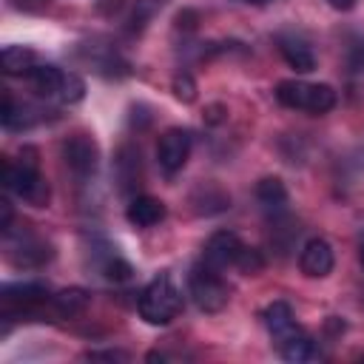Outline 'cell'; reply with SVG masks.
<instances>
[{
  "mask_svg": "<svg viewBox=\"0 0 364 364\" xmlns=\"http://www.w3.org/2000/svg\"><path fill=\"white\" fill-rule=\"evenodd\" d=\"M136 310H139V316H142L148 324H154V327L171 324V321L179 316V310H182V293H179L173 276H171V273L154 276V279L145 284V290L139 293Z\"/></svg>",
  "mask_w": 364,
  "mask_h": 364,
  "instance_id": "6da1fadb",
  "label": "cell"
},
{
  "mask_svg": "<svg viewBox=\"0 0 364 364\" xmlns=\"http://www.w3.org/2000/svg\"><path fill=\"white\" fill-rule=\"evenodd\" d=\"M276 100L284 108H299V111H310V114H327L336 105V91L327 82L282 80L276 85Z\"/></svg>",
  "mask_w": 364,
  "mask_h": 364,
  "instance_id": "7a4b0ae2",
  "label": "cell"
},
{
  "mask_svg": "<svg viewBox=\"0 0 364 364\" xmlns=\"http://www.w3.org/2000/svg\"><path fill=\"white\" fill-rule=\"evenodd\" d=\"M188 290H191V299L193 304L202 310V313H219L225 304H228V284L222 282L219 270L199 262L191 267L188 273Z\"/></svg>",
  "mask_w": 364,
  "mask_h": 364,
  "instance_id": "3957f363",
  "label": "cell"
},
{
  "mask_svg": "<svg viewBox=\"0 0 364 364\" xmlns=\"http://www.w3.org/2000/svg\"><path fill=\"white\" fill-rule=\"evenodd\" d=\"M191 156V134L185 128H168L156 142V162L165 173H176L185 168Z\"/></svg>",
  "mask_w": 364,
  "mask_h": 364,
  "instance_id": "277c9868",
  "label": "cell"
},
{
  "mask_svg": "<svg viewBox=\"0 0 364 364\" xmlns=\"http://www.w3.org/2000/svg\"><path fill=\"white\" fill-rule=\"evenodd\" d=\"M63 159L77 176H91L100 165V148L88 134H74L63 142Z\"/></svg>",
  "mask_w": 364,
  "mask_h": 364,
  "instance_id": "5b68a950",
  "label": "cell"
},
{
  "mask_svg": "<svg viewBox=\"0 0 364 364\" xmlns=\"http://www.w3.org/2000/svg\"><path fill=\"white\" fill-rule=\"evenodd\" d=\"M333 264H336V256H333V247H330L327 239L313 236V239L304 242V247H301V253H299V267H301L304 276H310V279H324V276H330Z\"/></svg>",
  "mask_w": 364,
  "mask_h": 364,
  "instance_id": "8992f818",
  "label": "cell"
},
{
  "mask_svg": "<svg viewBox=\"0 0 364 364\" xmlns=\"http://www.w3.org/2000/svg\"><path fill=\"white\" fill-rule=\"evenodd\" d=\"M239 250H242V239H239L236 233H230V230H216V233L205 242L202 262L210 264V267H216V270H222V267H228V264L236 262Z\"/></svg>",
  "mask_w": 364,
  "mask_h": 364,
  "instance_id": "52a82bcc",
  "label": "cell"
},
{
  "mask_svg": "<svg viewBox=\"0 0 364 364\" xmlns=\"http://www.w3.org/2000/svg\"><path fill=\"white\" fill-rule=\"evenodd\" d=\"M273 344H276L279 355L287 358V361H307V358L316 355V341L299 324H290L287 330L276 333L273 336Z\"/></svg>",
  "mask_w": 364,
  "mask_h": 364,
  "instance_id": "ba28073f",
  "label": "cell"
},
{
  "mask_svg": "<svg viewBox=\"0 0 364 364\" xmlns=\"http://www.w3.org/2000/svg\"><path fill=\"white\" fill-rule=\"evenodd\" d=\"M125 216L134 228H154L165 219V202L156 199V196H148V193L134 196L125 208Z\"/></svg>",
  "mask_w": 364,
  "mask_h": 364,
  "instance_id": "9c48e42d",
  "label": "cell"
},
{
  "mask_svg": "<svg viewBox=\"0 0 364 364\" xmlns=\"http://www.w3.org/2000/svg\"><path fill=\"white\" fill-rule=\"evenodd\" d=\"M279 51H282L284 63L299 74H310L316 68V57H313L310 46L296 37H279Z\"/></svg>",
  "mask_w": 364,
  "mask_h": 364,
  "instance_id": "30bf717a",
  "label": "cell"
},
{
  "mask_svg": "<svg viewBox=\"0 0 364 364\" xmlns=\"http://www.w3.org/2000/svg\"><path fill=\"white\" fill-rule=\"evenodd\" d=\"M26 77H28L31 88H34L40 97H60V88H63V80H65V74H63L57 65H48V63L34 65Z\"/></svg>",
  "mask_w": 364,
  "mask_h": 364,
  "instance_id": "8fae6325",
  "label": "cell"
},
{
  "mask_svg": "<svg viewBox=\"0 0 364 364\" xmlns=\"http://www.w3.org/2000/svg\"><path fill=\"white\" fill-rule=\"evenodd\" d=\"M48 299V287L43 282H14V284H3V301H14V304H37Z\"/></svg>",
  "mask_w": 364,
  "mask_h": 364,
  "instance_id": "7c38bea8",
  "label": "cell"
},
{
  "mask_svg": "<svg viewBox=\"0 0 364 364\" xmlns=\"http://www.w3.org/2000/svg\"><path fill=\"white\" fill-rule=\"evenodd\" d=\"M191 202L196 205V213H205V216H210V213H219V210H225V208L230 205V196H228V193H222L216 185L205 182V185H199V188L193 191Z\"/></svg>",
  "mask_w": 364,
  "mask_h": 364,
  "instance_id": "4fadbf2b",
  "label": "cell"
},
{
  "mask_svg": "<svg viewBox=\"0 0 364 364\" xmlns=\"http://www.w3.org/2000/svg\"><path fill=\"white\" fill-rule=\"evenodd\" d=\"M0 60H3V71L9 77H20L34 68V51L26 46H6Z\"/></svg>",
  "mask_w": 364,
  "mask_h": 364,
  "instance_id": "5bb4252c",
  "label": "cell"
},
{
  "mask_svg": "<svg viewBox=\"0 0 364 364\" xmlns=\"http://www.w3.org/2000/svg\"><path fill=\"white\" fill-rule=\"evenodd\" d=\"M114 168H117V176H119V185L122 191H128L134 182H139V154L128 145L119 148L117 159H114Z\"/></svg>",
  "mask_w": 364,
  "mask_h": 364,
  "instance_id": "9a60e30c",
  "label": "cell"
},
{
  "mask_svg": "<svg viewBox=\"0 0 364 364\" xmlns=\"http://www.w3.org/2000/svg\"><path fill=\"white\" fill-rule=\"evenodd\" d=\"M256 199L267 208H279V205L287 202V188L279 176H264V179L256 182Z\"/></svg>",
  "mask_w": 364,
  "mask_h": 364,
  "instance_id": "2e32d148",
  "label": "cell"
},
{
  "mask_svg": "<svg viewBox=\"0 0 364 364\" xmlns=\"http://www.w3.org/2000/svg\"><path fill=\"white\" fill-rule=\"evenodd\" d=\"M54 307L60 316H77L88 307V293L82 287H65L54 296Z\"/></svg>",
  "mask_w": 364,
  "mask_h": 364,
  "instance_id": "e0dca14e",
  "label": "cell"
},
{
  "mask_svg": "<svg viewBox=\"0 0 364 364\" xmlns=\"http://www.w3.org/2000/svg\"><path fill=\"white\" fill-rule=\"evenodd\" d=\"M262 318H264V327L270 330V336H276V333L287 330L290 324H296L293 310H290V304H287V301H270V304L264 307Z\"/></svg>",
  "mask_w": 364,
  "mask_h": 364,
  "instance_id": "ac0fdd59",
  "label": "cell"
},
{
  "mask_svg": "<svg viewBox=\"0 0 364 364\" xmlns=\"http://www.w3.org/2000/svg\"><path fill=\"white\" fill-rule=\"evenodd\" d=\"M31 125V117H28V108L20 105L11 100V94H6V102H3V128L14 131V128H28Z\"/></svg>",
  "mask_w": 364,
  "mask_h": 364,
  "instance_id": "d6986e66",
  "label": "cell"
},
{
  "mask_svg": "<svg viewBox=\"0 0 364 364\" xmlns=\"http://www.w3.org/2000/svg\"><path fill=\"white\" fill-rule=\"evenodd\" d=\"M233 267H236L239 273H245V276H256V273H262V270H264V259H262V253H259V250H253V247L242 245V250H239V256H236Z\"/></svg>",
  "mask_w": 364,
  "mask_h": 364,
  "instance_id": "ffe728a7",
  "label": "cell"
},
{
  "mask_svg": "<svg viewBox=\"0 0 364 364\" xmlns=\"http://www.w3.org/2000/svg\"><path fill=\"white\" fill-rule=\"evenodd\" d=\"M171 91H173V97H176L179 102L191 105V102L196 100V80H193L188 71H179V74L173 77V82H171Z\"/></svg>",
  "mask_w": 364,
  "mask_h": 364,
  "instance_id": "44dd1931",
  "label": "cell"
},
{
  "mask_svg": "<svg viewBox=\"0 0 364 364\" xmlns=\"http://www.w3.org/2000/svg\"><path fill=\"white\" fill-rule=\"evenodd\" d=\"M82 97H85V82H82V77H77V74H65L63 88H60V102L74 105V102H80Z\"/></svg>",
  "mask_w": 364,
  "mask_h": 364,
  "instance_id": "7402d4cb",
  "label": "cell"
},
{
  "mask_svg": "<svg viewBox=\"0 0 364 364\" xmlns=\"http://www.w3.org/2000/svg\"><path fill=\"white\" fill-rule=\"evenodd\" d=\"M23 199H26L28 205H34V208H46L48 199H51V188H48V182H46L43 176H37V179L28 185V191L23 193Z\"/></svg>",
  "mask_w": 364,
  "mask_h": 364,
  "instance_id": "603a6c76",
  "label": "cell"
},
{
  "mask_svg": "<svg viewBox=\"0 0 364 364\" xmlns=\"http://www.w3.org/2000/svg\"><path fill=\"white\" fill-rule=\"evenodd\" d=\"M165 0H136L134 3V14H131V26H145V20H151Z\"/></svg>",
  "mask_w": 364,
  "mask_h": 364,
  "instance_id": "cb8c5ba5",
  "label": "cell"
},
{
  "mask_svg": "<svg viewBox=\"0 0 364 364\" xmlns=\"http://www.w3.org/2000/svg\"><path fill=\"white\" fill-rule=\"evenodd\" d=\"M105 276L111 279V282H128L131 276H134V267L125 262V259H108V264H105Z\"/></svg>",
  "mask_w": 364,
  "mask_h": 364,
  "instance_id": "d4e9b609",
  "label": "cell"
},
{
  "mask_svg": "<svg viewBox=\"0 0 364 364\" xmlns=\"http://www.w3.org/2000/svg\"><path fill=\"white\" fill-rule=\"evenodd\" d=\"M85 358L88 361H128L131 355L125 350H91L85 353Z\"/></svg>",
  "mask_w": 364,
  "mask_h": 364,
  "instance_id": "484cf974",
  "label": "cell"
},
{
  "mask_svg": "<svg viewBox=\"0 0 364 364\" xmlns=\"http://www.w3.org/2000/svg\"><path fill=\"white\" fill-rule=\"evenodd\" d=\"M225 105H219V102H210V105H205V111H202V119L208 122V125H219L222 119H225Z\"/></svg>",
  "mask_w": 364,
  "mask_h": 364,
  "instance_id": "4316f807",
  "label": "cell"
},
{
  "mask_svg": "<svg viewBox=\"0 0 364 364\" xmlns=\"http://www.w3.org/2000/svg\"><path fill=\"white\" fill-rule=\"evenodd\" d=\"M350 68L353 71H364V40H358V43H353L350 46Z\"/></svg>",
  "mask_w": 364,
  "mask_h": 364,
  "instance_id": "83f0119b",
  "label": "cell"
},
{
  "mask_svg": "<svg viewBox=\"0 0 364 364\" xmlns=\"http://www.w3.org/2000/svg\"><path fill=\"white\" fill-rule=\"evenodd\" d=\"M196 23H199V14H196L193 9H185V11L176 14V28L191 31V28H196Z\"/></svg>",
  "mask_w": 364,
  "mask_h": 364,
  "instance_id": "f1b7e54d",
  "label": "cell"
},
{
  "mask_svg": "<svg viewBox=\"0 0 364 364\" xmlns=\"http://www.w3.org/2000/svg\"><path fill=\"white\" fill-rule=\"evenodd\" d=\"M11 216H14V210H11V202H9V199H3V202H0V228H3V230H9V225H11Z\"/></svg>",
  "mask_w": 364,
  "mask_h": 364,
  "instance_id": "f546056e",
  "label": "cell"
},
{
  "mask_svg": "<svg viewBox=\"0 0 364 364\" xmlns=\"http://www.w3.org/2000/svg\"><path fill=\"white\" fill-rule=\"evenodd\" d=\"M97 9H100L102 14H114V11H119V9H122V0H100V3H97Z\"/></svg>",
  "mask_w": 364,
  "mask_h": 364,
  "instance_id": "4dcf8cb0",
  "label": "cell"
},
{
  "mask_svg": "<svg viewBox=\"0 0 364 364\" xmlns=\"http://www.w3.org/2000/svg\"><path fill=\"white\" fill-rule=\"evenodd\" d=\"M327 3H330L336 11H350V9H355L358 0H327Z\"/></svg>",
  "mask_w": 364,
  "mask_h": 364,
  "instance_id": "1f68e13d",
  "label": "cell"
},
{
  "mask_svg": "<svg viewBox=\"0 0 364 364\" xmlns=\"http://www.w3.org/2000/svg\"><path fill=\"white\" fill-rule=\"evenodd\" d=\"M358 259H361V267H364V245H361V250H358Z\"/></svg>",
  "mask_w": 364,
  "mask_h": 364,
  "instance_id": "d6a6232c",
  "label": "cell"
},
{
  "mask_svg": "<svg viewBox=\"0 0 364 364\" xmlns=\"http://www.w3.org/2000/svg\"><path fill=\"white\" fill-rule=\"evenodd\" d=\"M245 3H256V6H262V3H270V0H245Z\"/></svg>",
  "mask_w": 364,
  "mask_h": 364,
  "instance_id": "836d02e7",
  "label": "cell"
}]
</instances>
